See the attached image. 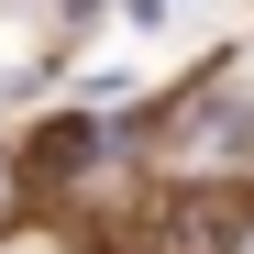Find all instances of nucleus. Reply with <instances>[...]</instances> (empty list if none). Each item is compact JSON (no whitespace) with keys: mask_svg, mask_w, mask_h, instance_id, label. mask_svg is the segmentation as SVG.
I'll return each instance as SVG.
<instances>
[{"mask_svg":"<svg viewBox=\"0 0 254 254\" xmlns=\"http://www.w3.org/2000/svg\"><path fill=\"white\" fill-rule=\"evenodd\" d=\"M243 221H254L243 188H155L133 221L100 232V254H232Z\"/></svg>","mask_w":254,"mask_h":254,"instance_id":"1","label":"nucleus"}]
</instances>
